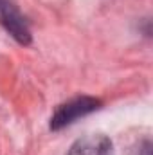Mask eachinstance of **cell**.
<instances>
[{"label": "cell", "mask_w": 153, "mask_h": 155, "mask_svg": "<svg viewBox=\"0 0 153 155\" xmlns=\"http://www.w3.org/2000/svg\"><path fill=\"white\" fill-rule=\"evenodd\" d=\"M99 105H101V101L96 99V97H90V96H81V97H76L69 103H63L61 107H58L54 116L50 117V128L60 130V128L74 123L79 117L97 110Z\"/></svg>", "instance_id": "cell-1"}, {"label": "cell", "mask_w": 153, "mask_h": 155, "mask_svg": "<svg viewBox=\"0 0 153 155\" xmlns=\"http://www.w3.org/2000/svg\"><path fill=\"white\" fill-rule=\"evenodd\" d=\"M0 24L18 43H31V31L27 27V22L11 0H0Z\"/></svg>", "instance_id": "cell-2"}, {"label": "cell", "mask_w": 153, "mask_h": 155, "mask_svg": "<svg viewBox=\"0 0 153 155\" xmlns=\"http://www.w3.org/2000/svg\"><path fill=\"white\" fill-rule=\"evenodd\" d=\"M69 155H114L112 141L103 134H90L70 146Z\"/></svg>", "instance_id": "cell-3"}]
</instances>
